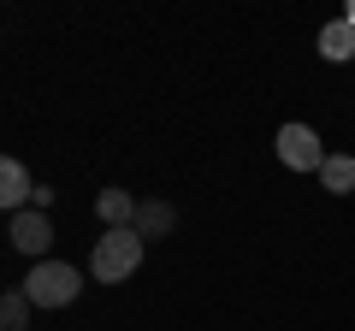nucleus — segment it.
<instances>
[{
  "instance_id": "nucleus-8",
  "label": "nucleus",
  "mask_w": 355,
  "mask_h": 331,
  "mask_svg": "<svg viewBox=\"0 0 355 331\" xmlns=\"http://www.w3.org/2000/svg\"><path fill=\"white\" fill-rule=\"evenodd\" d=\"M172 225H178V207H172V202H142V207H137V237H142V242L172 237Z\"/></svg>"
},
{
  "instance_id": "nucleus-6",
  "label": "nucleus",
  "mask_w": 355,
  "mask_h": 331,
  "mask_svg": "<svg viewBox=\"0 0 355 331\" xmlns=\"http://www.w3.org/2000/svg\"><path fill=\"white\" fill-rule=\"evenodd\" d=\"M137 207H142V202H137L130 190H119V184L95 195V213H101V225H107V231H119V225H137Z\"/></svg>"
},
{
  "instance_id": "nucleus-7",
  "label": "nucleus",
  "mask_w": 355,
  "mask_h": 331,
  "mask_svg": "<svg viewBox=\"0 0 355 331\" xmlns=\"http://www.w3.org/2000/svg\"><path fill=\"white\" fill-rule=\"evenodd\" d=\"M320 60H331V65L355 60V24H349V18H331V24H320Z\"/></svg>"
},
{
  "instance_id": "nucleus-3",
  "label": "nucleus",
  "mask_w": 355,
  "mask_h": 331,
  "mask_svg": "<svg viewBox=\"0 0 355 331\" xmlns=\"http://www.w3.org/2000/svg\"><path fill=\"white\" fill-rule=\"evenodd\" d=\"M272 148H279V160L291 166V172H320L326 166V148H320V130H308V125H279V136H272Z\"/></svg>"
},
{
  "instance_id": "nucleus-5",
  "label": "nucleus",
  "mask_w": 355,
  "mask_h": 331,
  "mask_svg": "<svg viewBox=\"0 0 355 331\" xmlns=\"http://www.w3.org/2000/svg\"><path fill=\"white\" fill-rule=\"evenodd\" d=\"M30 202H36V178L24 172V160H0V207L24 213Z\"/></svg>"
},
{
  "instance_id": "nucleus-11",
  "label": "nucleus",
  "mask_w": 355,
  "mask_h": 331,
  "mask_svg": "<svg viewBox=\"0 0 355 331\" xmlns=\"http://www.w3.org/2000/svg\"><path fill=\"white\" fill-rule=\"evenodd\" d=\"M343 18H349V24H355V0H349V12H343Z\"/></svg>"
},
{
  "instance_id": "nucleus-9",
  "label": "nucleus",
  "mask_w": 355,
  "mask_h": 331,
  "mask_svg": "<svg viewBox=\"0 0 355 331\" xmlns=\"http://www.w3.org/2000/svg\"><path fill=\"white\" fill-rule=\"evenodd\" d=\"M320 190H326V195H349L355 190V154H326V166H320Z\"/></svg>"
},
{
  "instance_id": "nucleus-4",
  "label": "nucleus",
  "mask_w": 355,
  "mask_h": 331,
  "mask_svg": "<svg viewBox=\"0 0 355 331\" xmlns=\"http://www.w3.org/2000/svg\"><path fill=\"white\" fill-rule=\"evenodd\" d=\"M6 237H12V249H18V255L48 260V249H53V219H48V213H36V207H24V213H12V219H6Z\"/></svg>"
},
{
  "instance_id": "nucleus-10",
  "label": "nucleus",
  "mask_w": 355,
  "mask_h": 331,
  "mask_svg": "<svg viewBox=\"0 0 355 331\" xmlns=\"http://www.w3.org/2000/svg\"><path fill=\"white\" fill-rule=\"evenodd\" d=\"M30 307L36 302H30L24 290H6L0 296V331H30Z\"/></svg>"
},
{
  "instance_id": "nucleus-2",
  "label": "nucleus",
  "mask_w": 355,
  "mask_h": 331,
  "mask_svg": "<svg viewBox=\"0 0 355 331\" xmlns=\"http://www.w3.org/2000/svg\"><path fill=\"white\" fill-rule=\"evenodd\" d=\"M18 290H24L36 307H71L77 296H83V272H77L71 260H36Z\"/></svg>"
},
{
  "instance_id": "nucleus-1",
  "label": "nucleus",
  "mask_w": 355,
  "mask_h": 331,
  "mask_svg": "<svg viewBox=\"0 0 355 331\" xmlns=\"http://www.w3.org/2000/svg\"><path fill=\"white\" fill-rule=\"evenodd\" d=\"M142 249H148V242L137 237V225L101 231L95 249H89V278H95V284H130L137 267H142Z\"/></svg>"
}]
</instances>
